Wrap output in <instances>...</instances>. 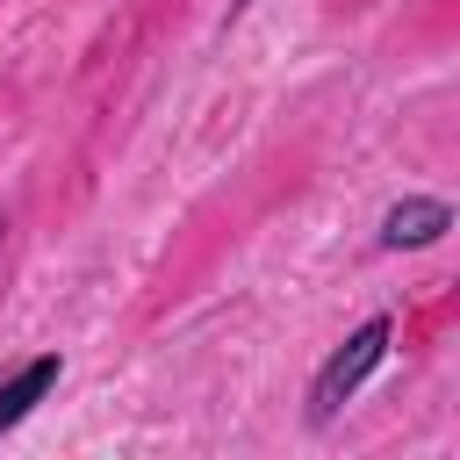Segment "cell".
Here are the masks:
<instances>
[{"label": "cell", "mask_w": 460, "mask_h": 460, "mask_svg": "<svg viewBox=\"0 0 460 460\" xmlns=\"http://www.w3.org/2000/svg\"><path fill=\"white\" fill-rule=\"evenodd\" d=\"M381 352H388V316H367V323L316 367V381H309V424H331V417L359 395V381L381 367Z\"/></svg>", "instance_id": "6da1fadb"}, {"label": "cell", "mask_w": 460, "mask_h": 460, "mask_svg": "<svg viewBox=\"0 0 460 460\" xmlns=\"http://www.w3.org/2000/svg\"><path fill=\"white\" fill-rule=\"evenodd\" d=\"M50 381H58V359H29L14 381H0V431H14V424L43 402V388H50Z\"/></svg>", "instance_id": "3957f363"}, {"label": "cell", "mask_w": 460, "mask_h": 460, "mask_svg": "<svg viewBox=\"0 0 460 460\" xmlns=\"http://www.w3.org/2000/svg\"><path fill=\"white\" fill-rule=\"evenodd\" d=\"M446 230H453V208H446V201H431V194H410V201H395V208L381 216V244H388V252L438 244Z\"/></svg>", "instance_id": "7a4b0ae2"}]
</instances>
